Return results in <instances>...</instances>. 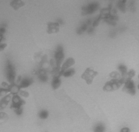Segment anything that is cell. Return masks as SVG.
Here are the masks:
<instances>
[{"label":"cell","mask_w":139,"mask_h":132,"mask_svg":"<svg viewBox=\"0 0 139 132\" xmlns=\"http://www.w3.org/2000/svg\"><path fill=\"white\" fill-rule=\"evenodd\" d=\"M75 63V60L73 58H69L67 59L66 60L63 64L62 66L60 67V70L61 74H63V72L69 69L70 67L73 65Z\"/></svg>","instance_id":"obj_7"},{"label":"cell","mask_w":139,"mask_h":132,"mask_svg":"<svg viewBox=\"0 0 139 132\" xmlns=\"http://www.w3.org/2000/svg\"><path fill=\"white\" fill-rule=\"evenodd\" d=\"M138 89H139V84L138 85Z\"/></svg>","instance_id":"obj_37"},{"label":"cell","mask_w":139,"mask_h":132,"mask_svg":"<svg viewBox=\"0 0 139 132\" xmlns=\"http://www.w3.org/2000/svg\"><path fill=\"white\" fill-rule=\"evenodd\" d=\"M10 6H11L15 10H17L19 9L20 8L22 7L23 6H25V3L22 1H19V0H14L11 3H10Z\"/></svg>","instance_id":"obj_14"},{"label":"cell","mask_w":139,"mask_h":132,"mask_svg":"<svg viewBox=\"0 0 139 132\" xmlns=\"http://www.w3.org/2000/svg\"><path fill=\"white\" fill-rule=\"evenodd\" d=\"M55 60L58 67H61L60 65L64 59V49L62 46L59 45L57 47L55 54Z\"/></svg>","instance_id":"obj_5"},{"label":"cell","mask_w":139,"mask_h":132,"mask_svg":"<svg viewBox=\"0 0 139 132\" xmlns=\"http://www.w3.org/2000/svg\"><path fill=\"white\" fill-rule=\"evenodd\" d=\"M32 82H33V80H32V78L26 77L21 79L19 85L20 87V88H27L28 87H29L31 84Z\"/></svg>","instance_id":"obj_12"},{"label":"cell","mask_w":139,"mask_h":132,"mask_svg":"<svg viewBox=\"0 0 139 132\" xmlns=\"http://www.w3.org/2000/svg\"><path fill=\"white\" fill-rule=\"evenodd\" d=\"M3 38H4V37H3V35L1 34H0V43L2 41Z\"/></svg>","instance_id":"obj_36"},{"label":"cell","mask_w":139,"mask_h":132,"mask_svg":"<svg viewBox=\"0 0 139 132\" xmlns=\"http://www.w3.org/2000/svg\"><path fill=\"white\" fill-rule=\"evenodd\" d=\"M126 1H120L117 3V6L119 9V10L122 12H125L126 10Z\"/></svg>","instance_id":"obj_19"},{"label":"cell","mask_w":139,"mask_h":132,"mask_svg":"<svg viewBox=\"0 0 139 132\" xmlns=\"http://www.w3.org/2000/svg\"><path fill=\"white\" fill-rule=\"evenodd\" d=\"M91 24V20H88L86 21L85 22L81 25L77 29L76 32L78 34H82L84 33V32H85L88 28V26L90 25Z\"/></svg>","instance_id":"obj_10"},{"label":"cell","mask_w":139,"mask_h":132,"mask_svg":"<svg viewBox=\"0 0 139 132\" xmlns=\"http://www.w3.org/2000/svg\"><path fill=\"white\" fill-rule=\"evenodd\" d=\"M59 31V25L57 22H49L47 26V32L49 34L56 33Z\"/></svg>","instance_id":"obj_8"},{"label":"cell","mask_w":139,"mask_h":132,"mask_svg":"<svg viewBox=\"0 0 139 132\" xmlns=\"http://www.w3.org/2000/svg\"><path fill=\"white\" fill-rule=\"evenodd\" d=\"M39 78L40 80L41 81H42V82H46L47 81V79H48V77L47 75H42V76H39Z\"/></svg>","instance_id":"obj_30"},{"label":"cell","mask_w":139,"mask_h":132,"mask_svg":"<svg viewBox=\"0 0 139 132\" xmlns=\"http://www.w3.org/2000/svg\"><path fill=\"white\" fill-rule=\"evenodd\" d=\"M14 110H15V113L17 114V115H20L22 113L23 110H22V107H20V108H16Z\"/></svg>","instance_id":"obj_28"},{"label":"cell","mask_w":139,"mask_h":132,"mask_svg":"<svg viewBox=\"0 0 139 132\" xmlns=\"http://www.w3.org/2000/svg\"><path fill=\"white\" fill-rule=\"evenodd\" d=\"M98 74V72L95 71L92 68L88 67V68L85 70V71H84L83 74H82L81 77H82V79L85 81L86 83L88 85H90L93 82L94 78Z\"/></svg>","instance_id":"obj_1"},{"label":"cell","mask_w":139,"mask_h":132,"mask_svg":"<svg viewBox=\"0 0 139 132\" xmlns=\"http://www.w3.org/2000/svg\"><path fill=\"white\" fill-rule=\"evenodd\" d=\"M127 75L130 79H131L135 75V71L133 69L130 70L128 72H127Z\"/></svg>","instance_id":"obj_24"},{"label":"cell","mask_w":139,"mask_h":132,"mask_svg":"<svg viewBox=\"0 0 139 132\" xmlns=\"http://www.w3.org/2000/svg\"><path fill=\"white\" fill-rule=\"evenodd\" d=\"M5 31H6V30H5V28H0V34H3L4 33Z\"/></svg>","instance_id":"obj_35"},{"label":"cell","mask_w":139,"mask_h":132,"mask_svg":"<svg viewBox=\"0 0 139 132\" xmlns=\"http://www.w3.org/2000/svg\"><path fill=\"white\" fill-rule=\"evenodd\" d=\"M101 20V19L100 18V17L98 16V17H97L96 19H95V20H93V27H96L98 25L99 22H100Z\"/></svg>","instance_id":"obj_25"},{"label":"cell","mask_w":139,"mask_h":132,"mask_svg":"<svg viewBox=\"0 0 139 132\" xmlns=\"http://www.w3.org/2000/svg\"><path fill=\"white\" fill-rule=\"evenodd\" d=\"M61 85V80L60 77H55L53 78L52 81V87L53 89H57L59 88Z\"/></svg>","instance_id":"obj_16"},{"label":"cell","mask_w":139,"mask_h":132,"mask_svg":"<svg viewBox=\"0 0 139 132\" xmlns=\"http://www.w3.org/2000/svg\"><path fill=\"white\" fill-rule=\"evenodd\" d=\"M8 119V115L4 112H0V124L4 123Z\"/></svg>","instance_id":"obj_22"},{"label":"cell","mask_w":139,"mask_h":132,"mask_svg":"<svg viewBox=\"0 0 139 132\" xmlns=\"http://www.w3.org/2000/svg\"><path fill=\"white\" fill-rule=\"evenodd\" d=\"M19 94H20V95L22 96H23V97H28L29 96V93L28 92L26 91L20 90Z\"/></svg>","instance_id":"obj_27"},{"label":"cell","mask_w":139,"mask_h":132,"mask_svg":"<svg viewBox=\"0 0 139 132\" xmlns=\"http://www.w3.org/2000/svg\"><path fill=\"white\" fill-rule=\"evenodd\" d=\"M20 89V87L19 85L14 83L12 84H10L8 90L9 92H10V94L14 95H17V94L19 93Z\"/></svg>","instance_id":"obj_15"},{"label":"cell","mask_w":139,"mask_h":132,"mask_svg":"<svg viewBox=\"0 0 139 132\" xmlns=\"http://www.w3.org/2000/svg\"><path fill=\"white\" fill-rule=\"evenodd\" d=\"M118 70L120 71V72L121 73V76L126 74L128 72L127 67L125 65H124V64H120L118 66Z\"/></svg>","instance_id":"obj_20"},{"label":"cell","mask_w":139,"mask_h":132,"mask_svg":"<svg viewBox=\"0 0 139 132\" xmlns=\"http://www.w3.org/2000/svg\"><path fill=\"white\" fill-rule=\"evenodd\" d=\"M100 8V5L97 2H91L82 7V15H89L95 13Z\"/></svg>","instance_id":"obj_4"},{"label":"cell","mask_w":139,"mask_h":132,"mask_svg":"<svg viewBox=\"0 0 139 132\" xmlns=\"http://www.w3.org/2000/svg\"><path fill=\"white\" fill-rule=\"evenodd\" d=\"M135 86L134 82L133 80L130 79V80H128V81H127L125 83H124V87L123 88V90L127 91L128 90L135 89Z\"/></svg>","instance_id":"obj_17"},{"label":"cell","mask_w":139,"mask_h":132,"mask_svg":"<svg viewBox=\"0 0 139 132\" xmlns=\"http://www.w3.org/2000/svg\"><path fill=\"white\" fill-rule=\"evenodd\" d=\"M10 85V84H9L8 83H7V82H3V83H2V86L3 88L7 89V90H9V88Z\"/></svg>","instance_id":"obj_29"},{"label":"cell","mask_w":139,"mask_h":132,"mask_svg":"<svg viewBox=\"0 0 139 132\" xmlns=\"http://www.w3.org/2000/svg\"><path fill=\"white\" fill-rule=\"evenodd\" d=\"M127 92L128 94L131 95H134L136 94V90H135V89H130V90H127Z\"/></svg>","instance_id":"obj_31"},{"label":"cell","mask_w":139,"mask_h":132,"mask_svg":"<svg viewBox=\"0 0 139 132\" xmlns=\"http://www.w3.org/2000/svg\"><path fill=\"white\" fill-rule=\"evenodd\" d=\"M6 77L10 84L14 83L15 78V71L13 65L9 62L7 64L6 67Z\"/></svg>","instance_id":"obj_3"},{"label":"cell","mask_w":139,"mask_h":132,"mask_svg":"<svg viewBox=\"0 0 139 132\" xmlns=\"http://www.w3.org/2000/svg\"><path fill=\"white\" fill-rule=\"evenodd\" d=\"M110 77H112L113 79H120L121 78V75L119 74L117 71H113V72H111L110 74Z\"/></svg>","instance_id":"obj_23"},{"label":"cell","mask_w":139,"mask_h":132,"mask_svg":"<svg viewBox=\"0 0 139 132\" xmlns=\"http://www.w3.org/2000/svg\"><path fill=\"white\" fill-rule=\"evenodd\" d=\"M8 92H9L8 90H7V89L3 88H1L0 89V97L4 96L5 95H6Z\"/></svg>","instance_id":"obj_26"},{"label":"cell","mask_w":139,"mask_h":132,"mask_svg":"<svg viewBox=\"0 0 139 132\" xmlns=\"http://www.w3.org/2000/svg\"><path fill=\"white\" fill-rule=\"evenodd\" d=\"M88 33L89 34H92L94 32V28H93V27H89V28H88Z\"/></svg>","instance_id":"obj_33"},{"label":"cell","mask_w":139,"mask_h":132,"mask_svg":"<svg viewBox=\"0 0 139 132\" xmlns=\"http://www.w3.org/2000/svg\"><path fill=\"white\" fill-rule=\"evenodd\" d=\"M138 78H139V74L138 75Z\"/></svg>","instance_id":"obj_38"},{"label":"cell","mask_w":139,"mask_h":132,"mask_svg":"<svg viewBox=\"0 0 139 132\" xmlns=\"http://www.w3.org/2000/svg\"><path fill=\"white\" fill-rule=\"evenodd\" d=\"M7 44H0V51H2L6 47Z\"/></svg>","instance_id":"obj_34"},{"label":"cell","mask_w":139,"mask_h":132,"mask_svg":"<svg viewBox=\"0 0 139 132\" xmlns=\"http://www.w3.org/2000/svg\"><path fill=\"white\" fill-rule=\"evenodd\" d=\"M120 132H131V130L128 127H123L120 130Z\"/></svg>","instance_id":"obj_32"},{"label":"cell","mask_w":139,"mask_h":132,"mask_svg":"<svg viewBox=\"0 0 139 132\" xmlns=\"http://www.w3.org/2000/svg\"><path fill=\"white\" fill-rule=\"evenodd\" d=\"M12 107L14 109L16 108H20L22 107L25 103V101L20 97V96L18 95H14L12 98Z\"/></svg>","instance_id":"obj_6"},{"label":"cell","mask_w":139,"mask_h":132,"mask_svg":"<svg viewBox=\"0 0 139 132\" xmlns=\"http://www.w3.org/2000/svg\"><path fill=\"white\" fill-rule=\"evenodd\" d=\"M39 116L41 119H46L48 116V112L46 110H42L39 112Z\"/></svg>","instance_id":"obj_21"},{"label":"cell","mask_w":139,"mask_h":132,"mask_svg":"<svg viewBox=\"0 0 139 132\" xmlns=\"http://www.w3.org/2000/svg\"><path fill=\"white\" fill-rule=\"evenodd\" d=\"M123 84L120 79H112L111 81H108L105 84L103 88V90L105 91L116 90L120 88Z\"/></svg>","instance_id":"obj_2"},{"label":"cell","mask_w":139,"mask_h":132,"mask_svg":"<svg viewBox=\"0 0 139 132\" xmlns=\"http://www.w3.org/2000/svg\"><path fill=\"white\" fill-rule=\"evenodd\" d=\"M12 99L11 94L7 95L0 101V110L4 109Z\"/></svg>","instance_id":"obj_11"},{"label":"cell","mask_w":139,"mask_h":132,"mask_svg":"<svg viewBox=\"0 0 139 132\" xmlns=\"http://www.w3.org/2000/svg\"><path fill=\"white\" fill-rule=\"evenodd\" d=\"M105 126L102 122L97 123L93 128V132H105Z\"/></svg>","instance_id":"obj_13"},{"label":"cell","mask_w":139,"mask_h":132,"mask_svg":"<svg viewBox=\"0 0 139 132\" xmlns=\"http://www.w3.org/2000/svg\"><path fill=\"white\" fill-rule=\"evenodd\" d=\"M111 14V7H108V8H103L101 10L100 14L99 16L100 17L101 19H103L105 20L108 19Z\"/></svg>","instance_id":"obj_9"},{"label":"cell","mask_w":139,"mask_h":132,"mask_svg":"<svg viewBox=\"0 0 139 132\" xmlns=\"http://www.w3.org/2000/svg\"><path fill=\"white\" fill-rule=\"evenodd\" d=\"M76 72L75 70L73 68H69L63 72L62 75L64 76L65 77H69L72 76L75 74Z\"/></svg>","instance_id":"obj_18"}]
</instances>
